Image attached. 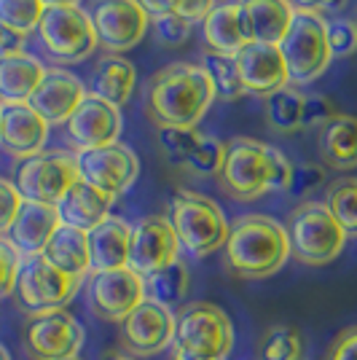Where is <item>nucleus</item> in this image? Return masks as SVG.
Returning a JSON list of instances; mask_svg holds the SVG:
<instances>
[{
  "mask_svg": "<svg viewBox=\"0 0 357 360\" xmlns=\"http://www.w3.org/2000/svg\"><path fill=\"white\" fill-rule=\"evenodd\" d=\"M215 103V89L202 65L172 62L153 73L145 89V116L162 127H196Z\"/></svg>",
  "mask_w": 357,
  "mask_h": 360,
  "instance_id": "obj_1",
  "label": "nucleus"
},
{
  "mask_svg": "<svg viewBox=\"0 0 357 360\" xmlns=\"http://www.w3.org/2000/svg\"><path fill=\"white\" fill-rule=\"evenodd\" d=\"M226 266L245 280H264L283 269L290 258L287 229L271 215H242L228 226L223 245Z\"/></svg>",
  "mask_w": 357,
  "mask_h": 360,
  "instance_id": "obj_2",
  "label": "nucleus"
},
{
  "mask_svg": "<svg viewBox=\"0 0 357 360\" xmlns=\"http://www.w3.org/2000/svg\"><path fill=\"white\" fill-rule=\"evenodd\" d=\"M169 224L175 229L180 250L194 258L221 250L228 240V221L223 210L205 194L196 191H178L169 202Z\"/></svg>",
  "mask_w": 357,
  "mask_h": 360,
  "instance_id": "obj_3",
  "label": "nucleus"
},
{
  "mask_svg": "<svg viewBox=\"0 0 357 360\" xmlns=\"http://www.w3.org/2000/svg\"><path fill=\"white\" fill-rule=\"evenodd\" d=\"M290 255L306 266H325L342 255L346 234L323 202H301L287 221Z\"/></svg>",
  "mask_w": 357,
  "mask_h": 360,
  "instance_id": "obj_4",
  "label": "nucleus"
},
{
  "mask_svg": "<svg viewBox=\"0 0 357 360\" xmlns=\"http://www.w3.org/2000/svg\"><path fill=\"white\" fill-rule=\"evenodd\" d=\"M175 349L196 358L226 360L234 349V326L218 304L194 301L175 317Z\"/></svg>",
  "mask_w": 357,
  "mask_h": 360,
  "instance_id": "obj_5",
  "label": "nucleus"
},
{
  "mask_svg": "<svg viewBox=\"0 0 357 360\" xmlns=\"http://www.w3.org/2000/svg\"><path fill=\"white\" fill-rule=\"evenodd\" d=\"M280 51L287 65L290 84H312L333 62L327 44V19L314 11H296L293 22L280 41Z\"/></svg>",
  "mask_w": 357,
  "mask_h": 360,
  "instance_id": "obj_6",
  "label": "nucleus"
},
{
  "mask_svg": "<svg viewBox=\"0 0 357 360\" xmlns=\"http://www.w3.org/2000/svg\"><path fill=\"white\" fill-rule=\"evenodd\" d=\"M271 148L261 140L237 137L226 146L223 165L218 172L221 188L237 202H253L271 191L274 159Z\"/></svg>",
  "mask_w": 357,
  "mask_h": 360,
  "instance_id": "obj_7",
  "label": "nucleus"
},
{
  "mask_svg": "<svg viewBox=\"0 0 357 360\" xmlns=\"http://www.w3.org/2000/svg\"><path fill=\"white\" fill-rule=\"evenodd\" d=\"M78 288H81L78 277H70L57 266H51L44 255H27L22 258V266L16 274L14 299L19 309L35 317L54 309H65V304L73 301Z\"/></svg>",
  "mask_w": 357,
  "mask_h": 360,
  "instance_id": "obj_8",
  "label": "nucleus"
},
{
  "mask_svg": "<svg viewBox=\"0 0 357 360\" xmlns=\"http://www.w3.org/2000/svg\"><path fill=\"white\" fill-rule=\"evenodd\" d=\"M46 54L57 62H81L97 51V35L89 11L81 6H51L38 25Z\"/></svg>",
  "mask_w": 357,
  "mask_h": 360,
  "instance_id": "obj_9",
  "label": "nucleus"
},
{
  "mask_svg": "<svg viewBox=\"0 0 357 360\" xmlns=\"http://www.w3.org/2000/svg\"><path fill=\"white\" fill-rule=\"evenodd\" d=\"M78 180L75 153L67 150H41L30 159H22L16 167L14 186L27 202L54 205L67 194V188Z\"/></svg>",
  "mask_w": 357,
  "mask_h": 360,
  "instance_id": "obj_10",
  "label": "nucleus"
},
{
  "mask_svg": "<svg viewBox=\"0 0 357 360\" xmlns=\"http://www.w3.org/2000/svg\"><path fill=\"white\" fill-rule=\"evenodd\" d=\"M89 19L94 25L97 46L108 54L132 51L150 30V16L137 0H91Z\"/></svg>",
  "mask_w": 357,
  "mask_h": 360,
  "instance_id": "obj_11",
  "label": "nucleus"
},
{
  "mask_svg": "<svg viewBox=\"0 0 357 360\" xmlns=\"http://www.w3.org/2000/svg\"><path fill=\"white\" fill-rule=\"evenodd\" d=\"M75 167H78V178L86 180L97 191L113 196V199L126 194L134 186L137 175H140V162H137L134 150L124 143L78 150L75 153Z\"/></svg>",
  "mask_w": 357,
  "mask_h": 360,
  "instance_id": "obj_12",
  "label": "nucleus"
},
{
  "mask_svg": "<svg viewBox=\"0 0 357 360\" xmlns=\"http://www.w3.org/2000/svg\"><path fill=\"white\" fill-rule=\"evenodd\" d=\"M180 261V242L169 218L164 215H145L132 224L129 234V258L126 266L137 277H150L153 271L164 269Z\"/></svg>",
  "mask_w": 357,
  "mask_h": 360,
  "instance_id": "obj_13",
  "label": "nucleus"
},
{
  "mask_svg": "<svg viewBox=\"0 0 357 360\" xmlns=\"http://www.w3.org/2000/svg\"><path fill=\"white\" fill-rule=\"evenodd\" d=\"M84 347V326L65 309L35 315L25 328V349L32 360H62Z\"/></svg>",
  "mask_w": 357,
  "mask_h": 360,
  "instance_id": "obj_14",
  "label": "nucleus"
},
{
  "mask_svg": "<svg viewBox=\"0 0 357 360\" xmlns=\"http://www.w3.org/2000/svg\"><path fill=\"white\" fill-rule=\"evenodd\" d=\"M175 342V315L156 301H140L121 323V347L134 358H150Z\"/></svg>",
  "mask_w": 357,
  "mask_h": 360,
  "instance_id": "obj_15",
  "label": "nucleus"
},
{
  "mask_svg": "<svg viewBox=\"0 0 357 360\" xmlns=\"http://www.w3.org/2000/svg\"><path fill=\"white\" fill-rule=\"evenodd\" d=\"M91 312L110 323H124L140 301H145V283L129 266L108 271H91L89 280Z\"/></svg>",
  "mask_w": 357,
  "mask_h": 360,
  "instance_id": "obj_16",
  "label": "nucleus"
},
{
  "mask_svg": "<svg viewBox=\"0 0 357 360\" xmlns=\"http://www.w3.org/2000/svg\"><path fill=\"white\" fill-rule=\"evenodd\" d=\"M121 132H124L121 108L105 103L89 91L65 124V135H67V143L75 148V153L119 143Z\"/></svg>",
  "mask_w": 357,
  "mask_h": 360,
  "instance_id": "obj_17",
  "label": "nucleus"
},
{
  "mask_svg": "<svg viewBox=\"0 0 357 360\" xmlns=\"http://www.w3.org/2000/svg\"><path fill=\"white\" fill-rule=\"evenodd\" d=\"M234 62H237L239 78L247 94L268 97L274 91L290 86V75H287V65H285L280 46L247 44L234 57Z\"/></svg>",
  "mask_w": 357,
  "mask_h": 360,
  "instance_id": "obj_18",
  "label": "nucleus"
},
{
  "mask_svg": "<svg viewBox=\"0 0 357 360\" xmlns=\"http://www.w3.org/2000/svg\"><path fill=\"white\" fill-rule=\"evenodd\" d=\"M86 97V86L81 84V78L62 68H48L38 84V89L32 91L27 105L44 116L46 124H67V119L75 113V108L81 105V100Z\"/></svg>",
  "mask_w": 357,
  "mask_h": 360,
  "instance_id": "obj_19",
  "label": "nucleus"
},
{
  "mask_svg": "<svg viewBox=\"0 0 357 360\" xmlns=\"http://www.w3.org/2000/svg\"><path fill=\"white\" fill-rule=\"evenodd\" d=\"M48 140V124L27 103L0 105V146L14 159H30L41 153Z\"/></svg>",
  "mask_w": 357,
  "mask_h": 360,
  "instance_id": "obj_20",
  "label": "nucleus"
},
{
  "mask_svg": "<svg viewBox=\"0 0 357 360\" xmlns=\"http://www.w3.org/2000/svg\"><path fill=\"white\" fill-rule=\"evenodd\" d=\"M60 212L54 205H41V202H22V207L16 212L14 224L8 229L6 240L16 248V253L22 258L27 255H41L48 245L51 234L60 229Z\"/></svg>",
  "mask_w": 357,
  "mask_h": 360,
  "instance_id": "obj_21",
  "label": "nucleus"
},
{
  "mask_svg": "<svg viewBox=\"0 0 357 360\" xmlns=\"http://www.w3.org/2000/svg\"><path fill=\"white\" fill-rule=\"evenodd\" d=\"M239 11L250 44L274 46H280L296 14L290 0H239Z\"/></svg>",
  "mask_w": 357,
  "mask_h": 360,
  "instance_id": "obj_22",
  "label": "nucleus"
},
{
  "mask_svg": "<svg viewBox=\"0 0 357 360\" xmlns=\"http://www.w3.org/2000/svg\"><path fill=\"white\" fill-rule=\"evenodd\" d=\"M113 202H116L113 196L97 191L86 180L78 178L67 188V194L57 202V212H60V221L65 226H73V229H81V231H91L94 226H100L110 215Z\"/></svg>",
  "mask_w": 357,
  "mask_h": 360,
  "instance_id": "obj_23",
  "label": "nucleus"
},
{
  "mask_svg": "<svg viewBox=\"0 0 357 360\" xmlns=\"http://www.w3.org/2000/svg\"><path fill=\"white\" fill-rule=\"evenodd\" d=\"M202 38L209 46V51L223 54V57H237L239 51L250 44L245 25H242L239 0L215 3V8L202 22Z\"/></svg>",
  "mask_w": 357,
  "mask_h": 360,
  "instance_id": "obj_24",
  "label": "nucleus"
},
{
  "mask_svg": "<svg viewBox=\"0 0 357 360\" xmlns=\"http://www.w3.org/2000/svg\"><path fill=\"white\" fill-rule=\"evenodd\" d=\"M129 234H132V226L126 224L124 218H116V215H108L103 224L86 231L91 271H108L126 266Z\"/></svg>",
  "mask_w": 357,
  "mask_h": 360,
  "instance_id": "obj_25",
  "label": "nucleus"
},
{
  "mask_svg": "<svg viewBox=\"0 0 357 360\" xmlns=\"http://www.w3.org/2000/svg\"><path fill=\"white\" fill-rule=\"evenodd\" d=\"M89 94L110 105H126L137 89V68L121 54H105L91 70Z\"/></svg>",
  "mask_w": 357,
  "mask_h": 360,
  "instance_id": "obj_26",
  "label": "nucleus"
},
{
  "mask_svg": "<svg viewBox=\"0 0 357 360\" xmlns=\"http://www.w3.org/2000/svg\"><path fill=\"white\" fill-rule=\"evenodd\" d=\"M41 255L51 266H57L60 271L78 277V280H84V274L91 271L89 237H86V231L73 229V226L60 224V229L51 234V240H48Z\"/></svg>",
  "mask_w": 357,
  "mask_h": 360,
  "instance_id": "obj_27",
  "label": "nucleus"
},
{
  "mask_svg": "<svg viewBox=\"0 0 357 360\" xmlns=\"http://www.w3.org/2000/svg\"><path fill=\"white\" fill-rule=\"evenodd\" d=\"M44 73V62L27 51L14 54V57H3L0 60V105L27 103L32 91L38 89Z\"/></svg>",
  "mask_w": 357,
  "mask_h": 360,
  "instance_id": "obj_28",
  "label": "nucleus"
},
{
  "mask_svg": "<svg viewBox=\"0 0 357 360\" xmlns=\"http://www.w3.org/2000/svg\"><path fill=\"white\" fill-rule=\"evenodd\" d=\"M320 156L333 169L357 167V116L336 113L320 129Z\"/></svg>",
  "mask_w": 357,
  "mask_h": 360,
  "instance_id": "obj_29",
  "label": "nucleus"
},
{
  "mask_svg": "<svg viewBox=\"0 0 357 360\" xmlns=\"http://www.w3.org/2000/svg\"><path fill=\"white\" fill-rule=\"evenodd\" d=\"M143 283H145V299L172 309L188 293V266L183 261H175V264H169L164 269L153 271Z\"/></svg>",
  "mask_w": 357,
  "mask_h": 360,
  "instance_id": "obj_30",
  "label": "nucleus"
},
{
  "mask_svg": "<svg viewBox=\"0 0 357 360\" xmlns=\"http://www.w3.org/2000/svg\"><path fill=\"white\" fill-rule=\"evenodd\" d=\"M301 110H304V91L296 86H285L266 97V124L274 132H298L301 129Z\"/></svg>",
  "mask_w": 357,
  "mask_h": 360,
  "instance_id": "obj_31",
  "label": "nucleus"
},
{
  "mask_svg": "<svg viewBox=\"0 0 357 360\" xmlns=\"http://www.w3.org/2000/svg\"><path fill=\"white\" fill-rule=\"evenodd\" d=\"M202 68H205L209 84H212V89H215V100L237 103V100H242V97L247 94L245 86H242V78H239L234 57H223V54L207 51L205 60H202Z\"/></svg>",
  "mask_w": 357,
  "mask_h": 360,
  "instance_id": "obj_32",
  "label": "nucleus"
},
{
  "mask_svg": "<svg viewBox=\"0 0 357 360\" xmlns=\"http://www.w3.org/2000/svg\"><path fill=\"white\" fill-rule=\"evenodd\" d=\"M325 205L346 237H357V178H336L325 191Z\"/></svg>",
  "mask_w": 357,
  "mask_h": 360,
  "instance_id": "obj_33",
  "label": "nucleus"
},
{
  "mask_svg": "<svg viewBox=\"0 0 357 360\" xmlns=\"http://www.w3.org/2000/svg\"><path fill=\"white\" fill-rule=\"evenodd\" d=\"M261 360H304V339L290 326H271L258 347Z\"/></svg>",
  "mask_w": 357,
  "mask_h": 360,
  "instance_id": "obj_34",
  "label": "nucleus"
},
{
  "mask_svg": "<svg viewBox=\"0 0 357 360\" xmlns=\"http://www.w3.org/2000/svg\"><path fill=\"white\" fill-rule=\"evenodd\" d=\"M199 140H202V132L196 127H162L159 129V148L164 159L175 167H186Z\"/></svg>",
  "mask_w": 357,
  "mask_h": 360,
  "instance_id": "obj_35",
  "label": "nucleus"
},
{
  "mask_svg": "<svg viewBox=\"0 0 357 360\" xmlns=\"http://www.w3.org/2000/svg\"><path fill=\"white\" fill-rule=\"evenodd\" d=\"M46 6L41 0H0V25L30 35L38 30Z\"/></svg>",
  "mask_w": 357,
  "mask_h": 360,
  "instance_id": "obj_36",
  "label": "nucleus"
},
{
  "mask_svg": "<svg viewBox=\"0 0 357 360\" xmlns=\"http://www.w3.org/2000/svg\"><path fill=\"white\" fill-rule=\"evenodd\" d=\"M223 153H226V143L215 140V137L202 135L199 146L194 148L191 159L186 162V172L191 175H199V178H218L221 172V165H223Z\"/></svg>",
  "mask_w": 357,
  "mask_h": 360,
  "instance_id": "obj_37",
  "label": "nucleus"
},
{
  "mask_svg": "<svg viewBox=\"0 0 357 360\" xmlns=\"http://www.w3.org/2000/svg\"><path fill=\"white\" fill-rule=\"evenodd\" d=\"M150 30L156 35V41L162 46H183L191 41V32H194V22H188L186 16L180 14H164V16H153L150 19Z\"/></svg>",
  "mask_w": 357,
  "mask_h": 360,
  "instance_id": "obj_38",
  "label": "nucleus"
},
{
  "mask_svg": "<svg viewBox=\"0 0 357 360\" xmlns=\"http://www.w3.org/2000/svg\"><path fill=\"white\" fill-rule=\"evenodd\" d=\"M327 44L333 57H352L357 51V25L352 19L336 16L327 22Z\"/></svg>",
  "mask_w": 357,
  "mask_h": 360,
  "instance_id": "obj_39",
  "label": "nucleus"
},
{
  "mask_svg": "<svg viewBox=\"0 0 357 360\" xmlns=\"http://www.w3.org/2000/svg\"><path fill=\"white\" fill-rule=\"evenodd\" d=\"M339 110L327 94H304V110H301V129H323L327 121L333 119Z\"/></svg>",
  "mask_w": 357,
  "mask_h": 360,
  "instance_id": "obj_40",
  "label": "nucleus"
},
{
  "mask_svg": "<svg viewBox=\"0 0 357 360\" xmlns=\"http://www.w3.org/2000/svg\"><path fill=\"white\" fill-rule=\"evenodd\" d=\"M325 180H327V169L323 165H314V162L298 165L296 172H293V183H290V194L298 196V199H306V196L314 194Z\"/></svg>",
  "mask_w": 357,
  "mask_h": 360,
  "instance_id": "obj_41",
  "label": "nucleus"
},
{
  "mask_svg": "<svg viewBox=\"0 0 357 360\" xmlns=\"http://www.w3.org/2000/svg\"><path fill=\"white\" fill-rule=\"evenodd\" d=\"M19 266H22V255L16 253V248L6 237H0V299L14 293Z\"/></svg>",
  "mask_w": 357,
  "mask_h": 360,
  "instance_id": "obj_42",
  "label": "nucleus"
},
{
  "mask_svg": "<svg viewBox=\"0 0 357 360\" xmlns=\"http://www.w3.org/2000/svg\"><path fill=\"white\" fill-rule=\"evenodd\" d=\"M22 194L16 191V186L11 180L0 178V237H6L8 234V229L14 224L16 212L22 207Z\"/></svg>",
  "mask_w": 357,
  "mask_h": 360,
  "instance_id": "obj_43",
  "label": "nucleus"
},
{
  "mask_svg": "<svg viewBox=\"0 0 357 360\" xmlns=\"http://www.w3.org/2000/svg\"><path fill=\"white\" fill-rule=\"evenodd\" d=\"M271 159H274V175H271V191H290L293 183V172L296 165L285 156L280 148H271Z\"/></svg>",
  "mask_w": 357,
  "mask_h": 360,
  "instance_id": "obj_44",
  "label": "nucleus"
},
{
  "mask_svg": "<svg viewBox=\"0 0 357 360\" xmlns=\"http://www.w3.org/2000/svg\"><path fill=\"white\" fill-rule=\"evenodd\" d=\"M325 360H357V326L342 330L327 349Z\"/></svg>",
  "mask_w": 357,
  "mask_h": 360,
  "instance_id": "obj_45",
  "label": "nucleus"
},
{
  "mask_svg": "<svg viewBox=\"0 0 357 360\" xmlns=\"http://www.w3.org/2000/svg\"><path fill=\"white\" fill-rule=\"evenodd\" d=\"M25 41H27V35H25V32L11 30V27L0 25V60H3V57L22 54V51H25Z\"/></svg>",
  "mask_w": 357,
  "mask_h": 360,
  "instance_id": "obj_46",
  "label": "nucleus"
},
{
  "mask_svg": "<svg viewBox=\"0 0 357 360\" xmlns=\"http://www.w3.org/2000/svg\"><path fill=\"white\" fill-rule=\"evenodd\" d=\"M212 8H215V0H180L175 14L186 16L188 22L196 25V22H205Z\"/></svg>",
  "mask_w": 357,
  "mask_h": 360,
  "instance_id": "obj_47",
  "label": "nucleus"
},
{
  "mask_svg": "<svg viewBox=\"0 0 357 360\" xmlns=\"http://www.w3.org/2000/svg\"><path fill=\"white\" fill-rule=\"evenodd\" d=\"M290 6H296L298 11L323 14V11H339V8H344L346 0H290Z\"/></svg>",
  "mask_w": 357,
  "mask_h": 360,
  "instance_id": "obj_48",
  "label": "nucleus"
},
{
  "mask_svg": "<svg viewBox=\"0 0 357 360\" xmlns=\"http://www.w3.org/2000/svg\"><path fill=\"white\" fill-rule=\"evenodd\" d=\"M143 8H145V14L153 19V16H164V14H175L178 11V3L180 0H137Z\"/></svg>",
  "mask_w": 357,
  "mask_h": 360,
  "instance_id": "obj_49",
  "label": "nucleus"
},
{
  "mask_svg": "<svg viewBox=\"0 0 357 360\" xmlns=\"http://www.w3.org/2000/svg\"><path fill=\"white\" fill-rule=\"evenodd\" d=\"M103 360H140V358H134V355H129L126 349H110L108 355H105Z\"/></svg>",
  "mask_w": 357,
  "mask_h": 360,
  "instance_id": "obj_50",
  "label": "nucleus"
},
{
  "mask_svg": "<svg viewBox=\"0 0 357 360\" xmlns=\"http://www.w3.org/2000/svg\"><path fill=\"white\" fill-rule=\"evenodd\" d=\"M46 8H51V6H81V0H41Z\"/></svg>",
  "mask_w": 357,
  "mask_h": 360,
  "instance_id": "obj_51",
  "label": "nucleus"
},
{
  "mask_svg": "<svg viewBox=\"0 0 357 360\" xmlns=\"http://www.w3.org/2000/svg\"><path fill=\"white\" fill-rule=\"evenodd\" d=\"M175 360H207V358H196V355H188V352H178V349H175Z\"/></svg>",
  "mask_w": 357,
  "mask_h": 360,
  "instance_id": "obj_52",
  "label": "nucleus"
},
{
  "mask_svg": "<svg viewBox=\"0 0 357 360\" xmlns=\"http://www.w3.org/2000/svg\"><path fill=\"white\" fill-rule=\"evenodd\" d=\"M0 360H11V355H8V349L0 345Z\"/></svg>",
  "mask_w": 357,
  "mask_h": 360,
  "instance_id": "obj_53",
  "label": "nucleus"
},
{
  "mask_svg": "<svg viewBox=\"0 0 357 360\" xmlns=\"http://www.w3.org/2000/svg\"><path fill=\"white\" fill-rule=\"evenodd\" d=\"M62 360H81V358H78V355H73V358H62Z\"/></svg>",
  "mask_w": 357,
  "mask_h": 360,
  "instance_id": "obj_54",
  "label": "nucleus"
},
{
  "mask_svg": "<svg viewBox=\"0 0 357 360\" xmlns=\"http://www.w3.org/2000/svg\"><path fill=\"white\" fill-rule=\"evenodd\" d=\"M352 22H355V25H357V14H355V19H352Z\"/></svg>",
  "mask_w": 357,
  "mask_h": 360,
  "instance_id": "obj_55",
  "label": "nucleus"
}]
</instances>
